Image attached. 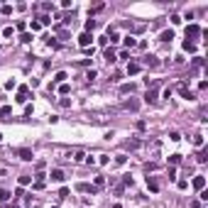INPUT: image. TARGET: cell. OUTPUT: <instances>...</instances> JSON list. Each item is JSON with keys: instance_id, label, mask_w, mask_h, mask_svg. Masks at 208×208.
Masks as SVG:
<instances>
[{"instance_id": "cell-1", "label": "cell", "mask_w": 208, "mask_h": 208, "mask_svg": "<svg viewBox=\"0 0 208 208\" xmlns=\"http://www.w3.org/2000/svg\"><path fill=\"white\" fill-rule=\"evenodd\" d=\"M201 35H203V30H201L198 25H189V27H186V42H193L196 37H201Z\"/></svg>"}, {"instance_id": "cell-2", "label": "cell", "mask_w": 208, "mask_h": 208, "mask_svg": "<svg viewBox=\"0 0 208 208\" xmlns=\"http://www.w3.org/2000/svg\"><path fill=\"white\" fill-rule=\"evenodd\" d=\"M203 186H206V176L203 174H196L193 176V189L196 191H203Z\"/></svg>"}, {"instance_id": "cell-3", "label": "cell", "mask_w": 208, "mask_h": 208, "mask_svg": "<svg viewBox=\"0 0 208 208\" xmlns=\"http://www.w3.org/2000/svg\"><path fill=\"white\" fill-rule=\"evenodd\" d=\"M179 93H181V96H184L186 101H193V98H196V96H193V93L189 91V86H186V83H179Z\"/></svg>"}, {"instance_id": "cell-4", "label": "cell", "mask_w": 208, "mask_h": 208, "mask_svg": "<svg viewBox=\"0 0 208 208\" xmlns=\"http://www.w3.org/2000/svg\"><path fill=\"white\" fill-rule=\"evenodd\" d=\"M91 39H93V35H91V32H83V35L78 37V44H81L83 49H88V44H91Z\"/></svg>"}, {"instance_id": "cell-5", "label": "cell", "mask_w": 208, "mask_h": 208, "mask_svg": "<svg viewBox=\"0 0 208 208\" xmlns=\"http://www.w3.org/2000/svg\"><path fill=\"white\" fill-rule=\"evenodd\" d=\"M17 154H20V159H22V162H32V149H27V147H22V149H20Z\"/></svg>"}, {"instance_id": "cell-6", "label": "cell", "mask_w": 208, "mask_h": 208, "mask_svg": "<svg viewBox=\"0 0 208 208\" xmlns=\"http://www.w3.org/2000/svg\"><path fill=\"white\" fill-rule=\"evenodd\" d=\"M147 189H149V191H154V193H157V191H159V181H157V179H154V176H147Z\"/></svg>"}, {"instance_id": "cell-7", "label": "cell", "mask_w": 208, "mask_h": 208, "mask_svg": "<svg viewBox=\"0 0 208 208\" xmlns=\"http://www.w3.org/2000/svg\"><path fill=\"white\" fill-rule=\"evenodd\" d=\"M49 176H52V181H64V179H66V176H64V172H61V169H54V172L49 174Z\"/></svg>"}, {"instance_id": "cell-8", "label": "cell", "mask_w": 208, "mask_h": 208, "mask_svg": "<svg viewBox=\"0 0 208 208\" xmlns=\"http://www.w3.org/2000/svg\"><path fill=\"white\" fill-rule=\"evenodd\" d=\"M144 103H157V91L152 88V91H147V96H144Z\"/></svg>"}, {"instance_id": "cell-9", "label": "cell", "mask_w": 208, "mask_h": 208, "mask_svg": "<svg viewBox=\"0 0 208 208\" xmlns=\"http://www.w3.org/2000/svg\"><path fill=\"white\" fill-rule=\"evenodd\" d=\"M159 39H162V42H172V39H174V32H172V30H167V32H162V35H159Z\"/></svg>"}, {"instance_id": "cell-10", "label": "cell", "mask_w": 208, "mask_h": 208, "mask_svg": "<svg viewBox=\"0 0 208 208\" xmlns=\"http://www.w3.org/2000/svg\"><path fill=\"white\" fill-rule=\"evenodd\" d=\"M105 61H108V64H113V61H115V54H113V49H105Z\"/></svg>"}, {"instance_id": "cell-11", "label": "cell", "mask_w": 208, "mask_h": 208, "mask_svg": "<svg viewBox=\"0 0 208 208\" xmlns=\"http://www.w3.org/2000/svg\"><path fill=\"white\" fill-rule=\"evenodd\" d=\"M144 64H147V66H152V69H154V66H159V61H157L154 56H147V59H144Z\"/></svg>"}, {"instance_id": "cell-12", "label": "cell", "mask_w": 208, "mask_h": 208, "mask_svg": "<svg viewBox=\"0 0 208 208\" xmlns=\"http://www.w3.org/2000/svg\"><path fill=\"white\" fill-rule=\"evenodd\" d=\"M135 91V86L132 83H125V86H120V93H132Z\"/></svg>"}, {"instance_id": "cell-13", "label": "cell", "mask_w": 208, "mask_h": 208, "mask_svg": "<svg viewBox=\"0 0 208 208\" xmlns=\"http://www.w3.org/2000/svg\"><path fill=\"white\" fill-rule=\"evenodd\" d=\"M127 73H130V76L139 73V64H130V66H127Z\"/></svg>"}, {"instance_id": "cell-14", "label": "cell", "mask_w": 208, "mask_h": 208, "mask_svg": "<svg viewBox=\"0 0 208 208\" xmlns=\"http://www.w3.org/2000/svg\"><path fill=\"white\" fill-rule=\"evenodd\" d=\"M54 81H56V83H64V81H66V73H64V71H59V73L54 76Z\"/></svg>"}, {"instance_id": "cell-15", "label": "cell", "mask_w": 208, "mask_h": 208, "mask_svg": "<svg viewBox=\"0 0 208 208\" xmlns=\"http://www.w3.org/2000/svg\"><path fill=\"white\" fill-rule=\"evenodd\" d=\"M10 198H12V193H10V191H0V201H2V203H5V201H10Z\"/></svg>"}, {"instance_id": "cell-16", "label": "cell", "mask_w": 208, "mask_h": 208, "mask_svg": "<svg viewBox=\"0 0 208 208\" xmlns=\"http://www.w3.org/2000/svg\"><path fill=\"white\" fill-rule=\"evenodd\" d=\"M10 113H12L10 105H2V108H0V118H5V115H10Z\"/></svg>"}, {"instance_id": "cell-17", "label": "cell", "mask_w": 208, "mask_h": 208, "mask_svg": "<svg viewBox=\"0 0 208 208\" xmlns=\"http://www.w3.org/2000/svg\"><path fill=\"white\" fill-rule=\"evenodd\" d=\"M193 144L196 147H203V135H193Z\"/></svg>"}, {"instance_id": "cell-18", "label": "cell", "mask_w": 208, "mask_h": 208, "mask_svg": "<svg viewBox=\"0 0 208 208\" xmlns=\"http://www.w3.org/2000/svg\"><path fill=\"white\" fill-rule=\"evenodd\" d=\"M135 44H137V42H135V37H125V47H130V49H132Z\"/></svg>"}, {"instance_id": "cell-19", "label": "cell", "mask_w": 208, "mask_h": 208, "mask_svg": "<svg viewBox=\"0 0 208 208\" xmlns=\"http://www.w3.org/2000/svg\"><path fill=\"white\" fill-rule=\"evenodd\" d=\"M184 49H186V52H196V44H193V42H184Z\"/></svg>"}, {"instance_id": "cell-20", "label": "cell", "mask_w": 208, "mask_h": 208, "mask_svg": "<svg viewBox=\"0 0 208 208\" xmlns=\"http://www.w3.org/2000/svg\"><path fill=\"white\" fill-rule=\"evenodd\" d=\"M83 159H86L83 152H73V162H83Z\"/></svg>"}, {"instance_id": "cell-21", "label": "cell", "mask_w": 208, "mask_h": 208, "mask_svg": "<svg viewBox=\"0 0 208 208\" xmlns=\"http://www.w3.org/2000/svg\"><path fill=\"white\" fill-rule=\"evenodd\" d=\"M196 159H198V162H206V159H208V152H206V149H201V152H198V157H196Z\"/></svg>"}, {"instance_id": "cell-22", "label": "cell", "mask_w": 208, "mask_h": 208, "mask_svg": "<svg viewBox=\"0 0 208 208\" xmlns=\"http://www.w3.org/2000/svg\"><path fill=\"white\" fill-rule=\"evenodd\" d=\"M96 25H98V22H96V20H88V22H86V32H91V30H93V27H96Z\"/></svg>"}, {"instance_id": "cell-23", "label": "cell", "mask_w": 208, "mask_h": 208, "mask_svg": "<svg viewBox=\"0 0 208 208\" xmlns=\"http://www.w3.org/2000/svg\"><path fill=\"white\" fill-rule=\"evenodd\" d=\"M30 181H32V176H27V174L20 176V186H25V184H30Z\"/></svg>"}, {"instance_id": "cell-24", "label": "cell", "mask_w": 208, "mask_h": 208, "mask_svg": "<svg viewBox=\"0 0 208 208\" xmlns=\"http://www.w3.org/2000/svg\"><path fill=\"white\" fill-rule=\"evenodd\" d=\"M169 162H172V164H179V162H181V154H172Z\"/></svg>"}, {"instance_id": "cell-25", "label": "cell", "mask_w": 208, "mask_h": 208, "mask_svg": "<svg viewBox=\"0 0 208 208\" xmlns=\"http://www.w3.org/2000/svg\"><path fill=\"white\" fill-rule=\"evenodd\" d=\"M103 184H105V179H103V176H96V189H101Z\"/></svg>"}, {"instance_id": "cell-26", "label": "cell", "mask_w": 208, "mask_h": 208, "mask_svg": "<svg viewBox=\"0 0 208 208\" xmlns=\"http://www.w3.org/2000/svg\"><path fill=\"white\" fill-rule=\"evenodd\" d=\"M169 139H174V142H176V139H181V135H179V132L174 130V132H169Z\"/></svg>"}, {"instance_id": "cell-27", "label": "cell", "mask_w": 208, "mask_h": 208, "mask_svg": "<svg viewBox=\"0 0 208 208\" xmlns=\"http://www.w3.org/2000/svg\"><path fill=\"white\" fill-rule=\"evenodd\" d=\"M191 208H201V203H198V201H193V203H191Z\"/></svg>"}, {"instance_id": "cell-28", "label": "cell", "mask_w": 208, "mask_h": 208, "mask_svg": "<svg viewBox=\"0 0 208 208\" xmlns=\"http://www.w3.org/2000/svg\"><path fill=\"white\" fill-rule=\"evenodd\" d=\"M0 142H2V135H0Z\"/></svg>"}, {"instance_id": "cell-29", "label": "cell", "mask_w": 208, "mask_h": 208, "mask_svg": "<svg viewBox=\"0 0 208 208\" xmlns=\"http://www.w3.org/2000/svg\"><path fill=\"white\" fill-rule=\"evenodd\" d=\"M35 208H39V206H35Z\"/></svg>"}]
</instances>
